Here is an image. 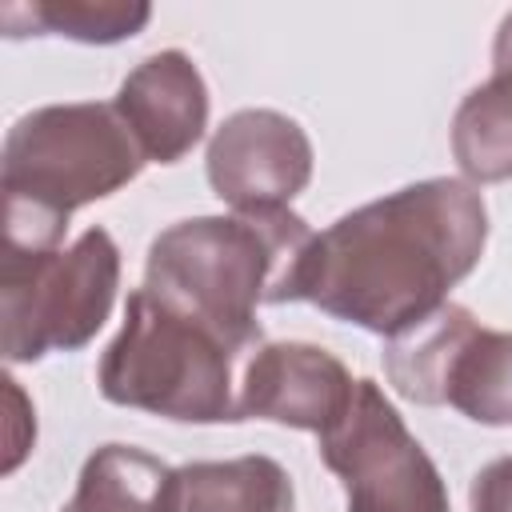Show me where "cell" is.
Instances as JSON below:
<instances>
[{"mask_svg": "<svg viewBox=\"0 0 512 512\" xmlns=\"http://www.w3.org/2000/svg\"><path fill=\"white\" fill-rule=\"evenodd\" d=\"M484 240L488 208L476 184L456 176L404 184L312 236L284 300L396 336L448 304V292L480 264Z\"/></svg>", "mask_w": 512, "mask_h": 512, "instance_id": "cell-1", "label": "cell"}, {"mask_svg": "<svg viewBox=\"0 0 512 512\" xmlns=\"http://www.w3.org/2000/svg\"><path fill=\"white\" fill-rule=\"evenodd\" d=\"M144 152L116 104H44L20 116L4 136V248H60L76 208L132 184Z\"/></svg>", "mask_w": 512, "mask_h": 512, "instance_id": "cell-2", "label": "cell"}, {"mask_svg": "<svg viewBox=\"0 0 512 512\" xmlns=\"http://www.w3.org/2000/svg\"><path fill=\"white\" fill-rule=\"evenodd\" d=\"M312 236L304 216L288 208L180 220L152 240L144 288L260 348L256 308L284 304L296 260Z\"/></svg>", "mask_w": 512, "mask_h": 512, "instance_id": "cell-3", "label": "cell"}, {"mask_svg": "<svg viewBox=\"0 0 512 512\" xmlns=\"http://www.w3.org/2000/svg\"><path fill=\"white\" fill-rule=\"evenodd\" d=\"M256 344L228 336L196 312L136 288L124 324L100 356L104 400L180 424H224L240 416L244 364Z\"/></svg>", "mask_w": 512, "mask_h": 512, "instance_id": "cell-4", "label": "cell"}, {"mask_svg": "<svg viewBox=\"0 0 512 512\" xmlns=\"http://www.w3.org/2000/svg\"><path fill=\"white\" fill-rule=\"evenodd\" d=\"M120 288V248L104 228L68 248L0 256V344L8 364L84 348L108 320Z\"/></svg>", "mask_w": 512, "mask_h": 512, "instance_id": "cell-5", "label": "cell"}, {"mask_svg": "<svg viewBox=\"0 0 512 512\" xmlns=\"http://www.w3.org/2000/svg\"><path fill=\"white\" fill-rule=\"evenodd\" d=\"M384 372L412 404H452L472 424L512 428V332L484 328L464 304H444L388 336Z\"/></svg>", "mask_w": 512, "mask_h": 512, "instance_id": "cell-6", "label": "cell"}, {"mask_svg": "<svg viewBox=\"0 0 512 512\" xmlns=\"http://www.w3.org/2000/svg\"><path fill=\"white\" fill-rule=\"evenodd\" d=\"M320 460L344 484L348 512H452L440 468L376 380H356L340 420L320 432Z\"/></svg>", "mask_w": 512, "mask_h": 512, "instance_id": "cell-7", "label": "cell"}, {"mask_svg": "<svg viewBox=\"0 0 512 512\" xmlns=\"http://www.w3.org/2000/svg\"><path fill=\"white\" fill-rule=\"evenodd\" d=\"M308 180L312 140L276 108H240L208 140V184L232 212H280Z\"/></svg>", "mask_w": 512, "mask_h": 512, "instance_id": "cell-8", "label": "cell"}, {"mask_svg": "<svg viewBox=\"0 0 512 512\" xmlns=\"http://www.w3.org/2000/svg\"><path fill=\"white\" fill-rule=\"evenodd\" d=\"M352 388L356 380L328 348L304 340H276L260 344L244 364L240 416L320 436L328 424L340 420L352 400Z\"/></svg>", "mask_w": 512, "mask_h": 512, "instance_id": "cell-9", "label": "cell"}, {"mask_svg": "<svg viewBox=\"0 0 512 512\" xmlns=\"http://www.w3.org/2000/svg\"><path fill=\"white\" fill-rule=\"evenodd\" d=\"M116 112L132 128L144 160L176 164L208 128V88L196 60L180 48L144 56L116 92Z\"/></svg>", "mask_w": 512, "mask_h": 512, "instance_id": "cell-10", "label": "cell"}, {"mask_svg": "<svg viewBox=\"0 0 512 512\" xmlns=\"http://www.w3.org/2000/svg\"><path fill=\"white\" fill-rule=\"evenodd\" d=\"M296 492L272 456L196 460L176 468L172 512H292Z\"/></svg>", "mask_w": 512, "mask_h": 512, "instance_id": "cell-11", "label": "cell"}, {"mask_svg": "<svg viewBox=\"0 0 512 512\" xmlns=\"http://www.w3.org/2000/svg\"><path fill=\"white\" fill-rule=\"evenodd\" d=\"M176 468L132 444L96 448L60 512H172Z\"/></svg>", "mask_w": 512, "mask_h": 512, "instance_id": "cell-12", "label": "cell"}, {"mask_svg": "<svg viewBox=\"0 0 512 512\" xmlns=\"http://www.w3.org/2000/svg\"><path fill=\"white\" fill-rule=\"evenodd\" d=\"M152 20L144 0H8L4 36H68L80 44H120Z\"/></svg>", "mask_w": 512, "mask_h": 512, "instance_id": "cell-13", "label": "cell"}, {"mask_svg": "<svg viewBox=\"0 0 512 512\" xmlns=\"http://www.w3.org/2000/svg\"><path fill=\"white\" fill-rule=\"evenodd\" d=\"M452 156L468 184L512 180V76L492 72L452 120Z\"/></svg>", "mask_w": 512, "mask_h": 512, "instance_id": "cell-14", "label": "cell"}, {"mask_svg": "<svg viewBox=\"0 0 512 512\" xmlns=\"http://www.w3.org/2000/svg\"><path fill=\"white\" fill-rule=\"evenodd\" d=\"M472 512H512V456L484 464L472 480Z\"/></svg>", "mask_w": 512, "mask_h": 512, "instance_id": "cell-15", "label": "cell"}, {"mask_svg": "<svg viewBox=\"0 0 512 512\" xmlns=\"http://www.w3.org/2000/svg\"><path fill=\"white\" fill-rule=\"evenodd\" d=\"M4 388H8V404H12V432H8V456H4V472H16V464H20V460H24V452L32 448V444L20 436V428L36 432V420H32V408L24 404V392L16 388V380H12V376H4Z\"/></svg>", "mask_w": 512, "mask_h": 512, "instance_id": "cell-16", "label": "cell"}, {"mask_svg": "<svg viewBox=\"0 0 512 512\" xmlns=\"http://www.w3.org/2000/svg\"><path fill=\"white\" fill-rule=\"evenodd\" d=\"M492 72H504V76H512V12L500 20L496 44H492Z\"/></svg>", "mask_w": 512, "mask_h": 512, "instance_id": "cell-17", "label": "cell"}]
</instances>
